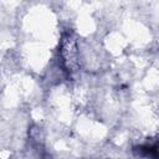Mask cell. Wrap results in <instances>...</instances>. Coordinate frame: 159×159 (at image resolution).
I'll return each instance as SVG.
<instances>
[{
    "instance_id": "cell-1",
    "label": "cell",
    "mask_w": 159,
    "mask_h": 159,
    "mask_svg": "<svg viewBox=\"0 0 159 159\" xmlns=\"http://www.w3.org/2000/svg\"><path fill=\"white\" fill-rule=\"evenodd\" d=\"M60 56L62 65L68 73H75L80 68V50L73 34H63L60 42Z\"/></svg>"
}]
</instances>
